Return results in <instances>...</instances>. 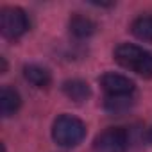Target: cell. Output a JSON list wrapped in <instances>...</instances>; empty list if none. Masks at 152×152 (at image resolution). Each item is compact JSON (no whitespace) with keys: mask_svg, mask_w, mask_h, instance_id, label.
<instances>
[{"mask_svg":"<svg viewBox=\"0 0 152 152\" xmlns=\"http://www.w3.org/2000/svg\"><path fill=\"white\" fill-rule=\"evenodd\" d=\"M113 57L122 68L138 73L140 77L152 79V54L148 50L132 43H120L115 48Z\"/></svg>","mask_w":152,"mask_h":152,"instance_id":"obj_1","label":"cell"},{"mask_svg":"<svg viewBox=\"0 0 152 152\" xmlns=\"http://www.w3.org/2000/svg\"><path fill=\"white\" fill-rule=\"evenodd\" d=\"M106 97H132L136 86L134 83L125 77V75H120V73H113V72H107L104 73L102 77L99 79Z\"/></svg>","mask_w":152,"mask_h":152,"instance_id":"obj_5","label":"cell"},{"mask_svg":"<svg viewBox=\"0 0 152 152\" xmlns=\"http://www.w3.org/2000/svg\"><path fill=\"white\" fill-rule=\"evenodd\" d=\"M131 34L138 38L140 41L152 43V13L140 15L131 23Z\"/></svg>","mask_w":152,"mask_h":152,"instance_id":"obj_10","label":"cell"},{"mask_svg":"<svg viewBox=\"0 0 152 152\" xmlns=\"http://www.w3.org/2000/svg\"><path fill=\"white\" fill-rule=\"evenodd\" d=\"M20 106H22L20 93L9 86H2V90H0V115L4 118H9L20 109Z\"/></svg>","mask_w":152,"mask_h":152,"instance_id":"obj_6","label":"cell"},{"mask_svg":"<svg viewBox=\"0 0 152 152\" xmlns=\"http://www.w3.org/2000/svg\"><path fill=\"white\" fill-rule=\"evenodd\" d=\"M95 31H97V23L90 16H84L81 13H73L72 15V18H70V32L75 38H79V39L90 38Z\"/></svg>","mask_w":152,"mask_h":152,"instance_id":"obj_7","label":"cell"},{"mask_svg":"<svg viewBox=\"0 0 152 152\" xmlns=\"http://www.w3.org/2000/svg\"><path fill=\"white\" fill-rule=\"evenodd\" d=\"M129 134L124 127H107L93 140L95 152H127Z\"/></svg>","mask_w":152,"mask_h":152,"instance_id":"obj_4","label":"cell"},{"mask_svg":"<svg viewBox=\"0 0 152 152\" xmlns=\"http://www.w3.org/2000/svg\"><path fill=\"white\" fill-rule=\"evenodd\" d=\"M131 106H132V97H106V99H104V107H106V111H109V113H113V115L124 113V111H127Z\"/></svg>","mask_w":152,"mask_h":152,"instance_id":"obj_11","label":"cell"},{"mask_svg":"<svg viewBox=\"0 0 152 152\" xmlns=\"http://www.w3.org/2000/svg\"><path fill=\"white\" fill-rule=\"evenodd\" d=\"M147 140H148V143H152V127L148 129V134H147Z\"/></svg>","mask_w":152,"mask_h":152,"instance_id":"obj_12","label":"cell"},{"mask_svg":"<svg viewBox=\"0 0 152 152\" xmlns=\"http://www.w3.org/2000/svg\"><path fill=\"white\" fill-rule=\"evenodd\" d=\"M29 31V16L22 7L7 6L0 11V32L7 39H20Z\"/></svg>","mask_w":152,"mask_h":152,"instance_id":"obj_3","label":"cell"},{"mask_svg":"<svg viewBox=\"0 0 152 152\" xmlns=\"http://www.w3.org/2000/svg\"><path fill=\"white\" fill-rule=\"evenodd\" d=\"M23 77H25L32 86H36V88H48L50 83H52L50 72H48L45 66L34 64V63L23 66Z\"/></svg>","mask_w":152,"mask_h":152,"instance_id":"obj_8","label":"cell"},{"mask_svg":"<svg viewBox=\"0 0 152 152\" xmlns=\"http://www.w3.org/2000/svg\"><path fill=\"white\" fill-rule=\"evenodd\" d=\"M63 93L70 100H73V102H84V100L90 99L91 90H90V84L86 81L70 79V81H64L63 83Z\"/></svg>","mask_w":152,"mask_h":152,"instance_id":"obj_9","label":"cell"},{"mask_svg":"<svg viewBox=\"0 0 152 152\" xmlns=\"http://www.w3.org/2000/svg\"><path fill=\"white\" fill-rule=\"evenodd\" d=\"M86 138V124L73 115H59L52 124V140L64 148L77 147Z\"/></svg>","mask_w":152,"mask_h":152,"instance_id":"obj_2","label":"cell"}]
</instances>
